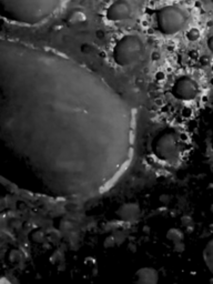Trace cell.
Segmentation results:
<instances>
[{
	"mask_svg": "<svg viewBox=\"0 0 213 284\" xmlns=\"http://www.w3.org/2000/svg\"><path fill=\"white\" fill-rule=\"evenodd\" d=\"M136 118L109 82L71 58L0 38V149L35 192L104 193L131 164Z\"/></svg>",
	"mask_w": 213,
	"mask_h": 284,
	"instance_id": "6da1fadb",
	"label": "cell"
},
{
	"mask_svg": "<svg viewBox=\"0 0 213 284\" xmlns=\"http://www.w3.org/2000/svg\"><path fill=\"white\" fill-rule=\"evenodd\" d=\"M64 0H0V16L13 24L35 26L55 15Z\"/></svg>",
	"mask_w": 213,
	"mask_h": 284,
	"instance_id": "7a4b0ae2",
	"label": "cell"
},
{
	"mask_svg": "<svg viewBox=\"0 0 213 284\" xmlns=\"http://www.w3.org/2000/svg\"><path fill=\"white\" fill-rule=\"evenodd\" d=\"M143 50V42L138 36L127 35L115 43L112 57L118 66L128 67L140 59Z\"/></svg>",
	"mask_w": 213,
	"mask_h": 284,
	"instance_id": "3957f363",
	"label": "cell"
},
{
	"mask_svg": "<svg viewBox=\"0 0 213 284\" xmlns=\"http://www.w3.org/2000/svg\"><path fill=\"white\" fill-rule=\"evenodd\" d=\"M151 148L159 160L163 162H173L178 160L182 146L179 135L175 130L167 129L154 138Z\"/></svg>",
	"mask_w": 213,
	"mask_h": 284,
	"instance_id": "277c9868",
	"label": "cell"
},
{
	"mask_svg": "<svg viewBox=\"0 0 213 284\" xmlns=\"http://www.w3.org/2000/svg\"><path fill=\"white\" fill-rule=\"evenodd\" d=\"M188 15L178 6H168L160 9L157 13V25L160 33L167 36L176 35L184 28Z\"/></svg>",
	"mask_w": 213,
	"mask_h": 284,
	"instance_id": "5b68a950",
	"label": "cell"
},
{
	"mask_svg": "<svg viewBox=\"0 0 213 284\" xmlns=\"http://www.w3.org/2000/svg\"><path fill=\"white\" fill-rule=\"evenodd\" d=\"M172 95L179 100H192L199 93V86L193 79L182 77L172 87Z\"/></svg>",
	"mask_w": 213,
	"mask_h": 284,
	"instance_id": "8992f818",
	"label": "cell"
},
{
	"mask_svg": "<svg viewBox=\"0 0 213 284\" xmlns=\"http://www.w3.org/2000/svg\"><path fill=\"white\" fill-rule=\"evenodd\" d=\"M132 9L126 0H117L106 9V17L110 21L126 20L131 16Z\"/></svg>",
	"mask_w": 213,
	"mask_h": 284,
	"instance_id": "52a82bcc",
	"label": "cell"
},
{
	"mask_svg": "<svg viewBox=\"0 0 213 284\" xmlns=\"http://www.w3.org/2000/svg\"><path fill=\"white\" fill-rule=\"evenodd\" d=\"M137 281L140 283H155L158 282V273L155 270L150 268H143L138 271L137 274Z\"/></svg>",
	"mask_w": 213,
	"mask_h": 284,
	"instance_id": "ba28073f",
	"label": "cell"
},
{
	"mask_svg": "<svg viewBox=\"0 0 213 284\" xmlns=\"http://www.w3.org/2000/svg\"><path fill=\"white\" fill-rule=\"evenodd\" d=\"M203 260L208 270L213 274V238L209 240L203 250Z\"/></svg>",
	"mask_w": 213,
	"mask_h": 284,
	"instance_id": "9c48e42d",
	"label": "cell"
},
{
	"mask_svg": "<svg viewBox=\"0 0 213 284\" xmlns=\"http://www.w3.org/2000/svg\"><path fill=\"white\" fill-rule=\"evenodd\" d=\"M87 21V16L82 10L80 9H74L71 11L68 17H67V24L68 26H77L79 24H83Z\"/></svg>",
	"mask_w": 213,
	"mask_h": 284,
	"instance_id": "30bf717a",
	"label": "cell"
},
{
	"mask_svg": "<svg viewBox=\"0 0 213 284\" xmlns=\"http://www.w3.org/2000/svg\"><path fill=\"white\" fill-rule=\"evenodd\" d=\"M186 38H188L190 41H197L200 38V31L197 28L190 29L188 33H186Z\"/></svg>",
	"mask_w": 213,
	"mask_h": 284,
	"instance_id": "8fae6325",
	"label": "cell"
},
{
	"mask_svg": "<svg viewBox=\"0 0 213 284\" xmlns=\"http://www.w3.org/2000/svg\"><path fill=\"white\" fill-rule=\"evenodd\" d=\"M208 47L210 49V51L213 53V36L208 40Z\"/></svg>",
	"mask_w": 213,
	"mask_h": 284,
	"instance_id": "7c38bea8",
	"label": "cell"
},
{
	"mask_svg": "<svg viewBox=\"0 0 213 284\" xmlns=\"http://www.w3.org/2000/svg\"><path fill=\"white\" fill-rule=\"evenodd\" d=\"M211 145H212V153H213V133H212V139H211Z\"/></svg>",
	"mask_w": 213,
	"mask_h": 284,
	"instance_id": "4fadbf2b",
	"label": "cell"
}]
</instances>
